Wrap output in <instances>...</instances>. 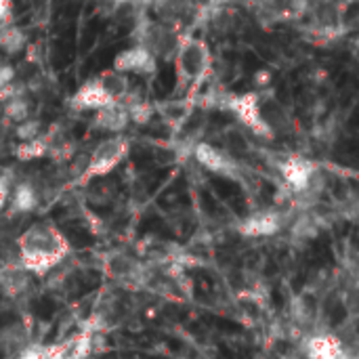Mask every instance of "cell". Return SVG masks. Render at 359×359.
Returning a JSON list of instances; mask_svg holds the SVG:
<instances>
[{"instance_id":"obj_1","label":"cell","mask_w":359,"mask_h":359,"mask_svg":"<svg viewBox=\"0 0 359 359\" xmlns=\"http://www.w3.org/2000/svg\"><path fill=\"white\" fill-rule=\"evenodd\" d=\"M63 240L61 236L47 225H36L27 230L25 238H21V256L25 267L32 271H47L61 260Z\"/></svg>"},{"instance_id":"obj_2","label":"cell","mask_w":359,"mask_h":359,"mask_svg":"<svg viewBox=\"0 0 359 359\" xmlns=\"http://www.w3.org/2000/svg\"><path fill=\"white\" fill-rule=\"evenodd\" d=\"M173 59H175L177 82L185 86L191 80L202 78V74L208 70L210 51L198 38H185V40H179V49Z\"/></svg>"},{"instance_id":"obj_3","label":"cell","mask_w":359,"mask_h":359,"mask_svg":"<svg viewBox=\"0 0 359 359\" xmlns=\"http://www.w3.org/2000/svg\"><path fill=\"white\" fill-rule=\"evenodd\" d=\"M139 47L149 51L156 59H173L179 49L175 29L162 21H145L139 27Z\"/></svg>"},{"instance_id":"obj_4","label":"cell","mask_w":359,"mask_h":359,"mask_svg":"<svg viewBox=\"0 0 359 359\" xmlns=\"http://www.w3.org/2000/svg\"><path fill=\"white\" fill-rule=\"evenodd\" d=\"M227 110L234 112L236 118L250 128L252 133L269 137L271 135V126L267 124L265 116H263V106H260V97L256 92H244V95H236L227 101Z\"/></svg>"},{"instance_id":"obj_5","label":"cell","mask_w":359,"mask_h":359,"mask_svg":"<svg viewBox=\"0 0 359 359\" xmlns=\"http://www.w3.org/2000/svg\"><path fill=\"white\" fill-rule=\"evenodd\" d=\"M126 151H128V143L122 137H110V139L101 141L88 158L84 177L95 179V177L108 175L110 171H114L120 164L122 158L126 156Z\"/></svg>"},{"instance_id":"obj_6","label":"cell","mask_w":359,"mask_h":359,"mask_svg":"<svg viewBox=\"0 0 359 359\" xmlns=\"http://www.w3.org/2000/svg\"><path fill=\"white\" fill-rule=\"evenodd\" d=\"M156 68H158V59L139 45L120 51L114 57V63H112V70H116L124 76H128V74L149 76V74L156 72Z\"/></svg>"},{"instance_id":"obj_7","label":"cell","mask_w":359,"mask_h":359,"mask_svg":"<svg viewBox=\"0 0 359 359\" xmlns=\"http://www.w3.org/2000/svg\"><path fill=\"white\" fill-rule=\"evenodd\" d=\"M116 103L110 92L101 86L99 78H92L84 82L72 97V108L78 112H99L108 106Z\"/></svg>"},{"instance_id":"obj_8","label":"cell","mask_w":359,"mask_h":359,"mask_svg":"<svg viewBox=\"0 0 359 359\" xmlns=\"http://www.w3.org/2000/svg\"><path fill=\"white\" fill-rule=\"evenodd\" d=\"M313 173H315L313 164L309 160H305V158H290V160H286L282 164L284 179L288 181L290 187H295L299 191H303V189H307L311 185Z\"/></svg>"},{"instance_id":"obj_9","label":"cell","mask_w":359,"mask_h":359,"mask_svg":"<svg viewBox=\"0 0 359 359\" xmlns=\"http://www.w3.org/2000/svg\"><path fill=\"white\" fill-rule=\"evenodd\" d=\"M128 122H130L128 110L120 101L99 110L95 116V124L99 126L101 130H108V133H122V130L128 126Z\"/></svg>"},{"instance_id":"obj_10","label":"cell","mask_w":359,"mask_h":359,"mask_svg":"<svg viewBox=\"0 0 359 359\" xmlns=\"http://www.w3.org/2000/svg\"><path fill=\"white\" fill-rule=\"evenodd\" d=\"M193 153H195V160H198L200 164L210 173H230V169H232V160L227 158L221 149H216L208 143H200Z\"/></svg>"},{"instance_id":"obj_11","label":"cell","mask_w":359,"mask_h":359,"mask_svg":"<svg viewBox=\"0 0 359 359\" xmlns=\"http://www.w3.org/2000/svg\"><path fill=\"white\" fill-rule=\"evenodd\" d=\"M25 32L13 23L0 27V53L5 55H19L25 49Z\"/></svg>"},{"instance_id":"obj_12","label":"cell","mask_w":359,"mask_h":359,"mask_svg":"<svg viewBox=\"0 0 359 359\" xmlns=\"http://www.w3.org/2000/svg\"><path fill=\"white\" fill-rule=\"evenodd\" d=\"M97 78H99L101 86L110 92V97L114 101H122L124 97L128 95V88H130L128 76H124L116 70H110V72H103L101 76H97Z\"/></svg>"},{"instance_id":"obj_13","label":"cell","mask_w":359,"mask_h":359,"mask_svg":"<svg viewBox=\"0 0 359 359\" xmlns=\"http://www.w3.org/2000/svg\"><path fill=\"white\" fill-rule=\"evenodd\" d=\"M307 353L313 359H336V357H341L343 349H341L338 341H334L330 336H317L309 343Z\"/></svg>"},{"instance_id":"obj_14","label":"cell","mask_w":359,"mask_h":359,"mask_svg":"<svg viewBox=\"0 0 359 359\" xmlns=\"http://www.w3.org/2000/svg\"><path fill=\"white\" fill-rule=\"evenodd\" d=\"M244 232L246 234H252V236H267V234H273L277 232V214H258V216H252L244 223Z\"/></svg>"},{"instance_id":"obj_15","label":"cell","mask_w":359,"mask_h":359,"mask_svg":"<svg viewBox=\"0 0 359 359\" xmlns=\"http://www.w3.org/2000/svg\"><path fill=\"white\" fill-rule=\"evenodd\" d=\"M3 112L9 120L19 124V122L29 118V103H27V99H23V95H9Z\"/></svg>"},{"instance_id":"obj_16","label":"cell","mask_w":359,"mask_h":359,"mask_svg":"<svg viewBox=\"0 0 359 359\" xmlns=\"http://www.w3.org/2000/svg\"><path fill=\"white\" fill-rule=\"evenodd\" d=\"M187 9V0H156V13L160 15L162 23L179 19Z\"/></svg>"},{"instance_id":"obj_17","label":"cell","mask_w":359,"mask_h":359,"mask_svg":"<svg viewBox=\"0 0 359 359\" xmlns=\"http://www.w3.org/2000/svg\"><path fill=\"white\" fill-rule=\"evenodd\" d=\"M15 206L19 210H32L36 206V193L34 189H32L29 185H19L17 191H15Z\"/></svg>"},{"instance_id":"obj_18","label":"cell","mask_w":359,"mask_h":359,"mask_svg":"<svg viewBox=\"0 0 359 359\" xmlns=\"http://www.w3.org/2000/svg\"><path fill=\"white\" fill-rule=\"evenodd\" d=\"M128 118L137 122V124H147L153 116V108L149 103H133V106H128Z\"/></svg>"},{"instance_id":"obj_19","label":"cell","mask_w":359,"mask_h":359,"mask_svg":"<svg viewBox=\"0 0 359 359\" xmlns=\"http://www.w3.org/2000/svg\"><path fill=\"white\" fill-rule=\"evenodd\" d=\"M38 133H40V122L38 120H23L17 124V135L23 139V141H32V139H38Z\"/></svg>"},{"instance_id":"obj_20","label":"cell","mask_w":359,"mask_h":359,"mask_svg":"<svg viewBox=\"0 0 359 359\" xmlns=\"http://www.w3.org/2000/svg\"><path fill=\"white\" fill-rule=\"evenodd\" d=\"M17 80V70L11 63H0V97H3Z\"/></svg>"},{"instance_id":"obj_21","label":"cell","mask_w":359,"mask_h":359,"mask_svg":"<svg viewBox=\"0 0 359 359\" xmlns=\"http://www.w3.org/2000/svg\"><path fill=\"white\" fill-rule=\"evenodd\" d=\"M19 158L21 160H32V158H38L45 153V143L40 139H32V141H25L21 147H19Z\"/></svg>"},{"instance_id":"obj_22","label":"cell","mask_w":359,"mask_h":359,"mask_svg":"<svg viewBox=\"0 0 359 359\" xmlns=\"http://www.w3.org/2000/svg\"><path fill=\"white\" fill-rule=\"evenodd\" d=\"M11 13H13V5L11 0H0V19H3L5 23H11Z\"/></svg>"},{"instance_id":"obj_23","label":"cell","mask_w":359,"mask_h":359,"mask_svg":"<svg viewBox=\"0 0 359 359\" xmlns=\"http://www.w3.org/2000/svg\"><path fill=\"white\" fill-rule=\"evenodd\" d=\"M7 198H9V187L3 179H0V206L7 202Z\"/></svg>"},{"instance_id":"obj_24","label":"cell","mask_w":359,"mask_h":359,"mask_svg":"<svg viewBox=\"0 0 359 359\" xmlns=\"http://www.w3.org/2000/svg\"><path fill=\"white\" fill-rule=\"evenodd\" d=\"M112 3H114V5L118 7V5H122V3H128V0H112Z\"/></svg>"},{"instance_id":"obj_25","label":"cell","mask_w":359,"mask_h":359,"mask_svg":"<svg viewBox=\"0 0 359 359\" xmlns=\"http://www.w3.org/2000/svg\"><path fill=\"white\" fill-rule=\"evenodd\" d=\"M3 25H7V23H5V21H3V19H0V27H3Z\"/></svg>"},{"instance_id":"obj_26","label":"cell","mask_w":359,"mask_h":359,"mask_svg":"<svg viewBox=\"0 0 359 359\" xmlns=\"http://www.w3.org/2000/svg\"><path fill=\"white\" fill-rule=\"evenodd\" d=\"M0 63H3V53H0Z\"/></svg>"},{"instance_id":"obj_27","label":"cell","mask_w":359,"mask_h":359,"mask_svg":"<svg viewBox=\"0 0 359 359\" xmlns=\"http://www.w3.org/2000/svg\"><path fill=\"white\" fill-rule=\"evenodd\" d=\"M219 3H225V0H219Z\"/></svg>"}]
</instances>
